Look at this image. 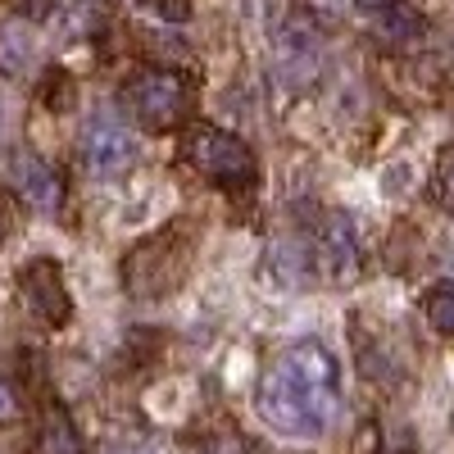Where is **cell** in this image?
I'll return each instance as SVG.
<instances>
[{"instance_id":"1","label":"cell","mask_w":454,"mask_h":454,"mask_svg":"<svg viewBox=\"0 0 454 454\" xmlns=\"http://www.w3.org/2000/svg\"><path fill=\"white\" fill-rule=\"evenodd\" d=\"M254 404H259V419L282 436H295V441L323 436L336 419V404H340L336 355L314 336L286 346L263 368Z\"/></svg>"},{"instance_id":"2","label":"cell","mask_w":454,"mask_h":454,"mask_svg":"<svg viewBox=\"0 0 454 454\" xmlns=\"http://www.w3.org/2000/svg\"><path fill=\"white\" fill-rule=\"evenodd\" d=\"M192 269V223H164L123 254V291L132 300H164L186 282Z\"/></svg>"},{"instance_id":"3","label":"cell","mask_w":454,"mask_h":454,"mask_svg":"<svg viewBox=\"0 0 454 454\" xmlns=\"http://www.w3.org/2000/svg\"><path fill=\"white\" fill-rule=\"evenodd\" d=\"M182 160L200 177H209L214 186H227V192H250L259 182L254 150L237 132H223V128H209V123H196V128L182 132Z\"/></svg>"},{"instance_id":"4","label":"cell","mask_w":454,"mask_h":454,"mask_svg":"<svg viewBox=\"0 0 454 454\" xmlns=\"http://www.w3.org/2000/svg\"><path fill=\"white\" fill-rule=\"evenodd\" d=\"M123 109L150 132H168L192 114V87L173 68H141L123 82Z\"/></svg>"},{"instance_id":"5","label":"cell","mask_w":454,"mask_h":454,"mask_svg":"<svg viewBox=\"0 0 454 454\" xmlns=\"http://www.w3.org/2000/svg\"><path fill=\"white\" fill-rule=\"evenodd\" d=\"M82 164L96 173V177H119L137 164V137L132 128L109 109H96L91 119L82 123Z\"/></svg>"},{"instance_id":"6","label":"cell","mask_w":454,"mask_h":454,"mask_svg":"<svg viewBox=\"0 0 454 454\" xmlns=\"http://www.w3.org/2000/svg\"><path fill=\"white\" fill-rule=\"evenodd\" d=\"M19 300L42 327H68L73 295L64 286V269L55 259H27L19 269Z\"/></svg>"},{"instance_id":"7","label":"cell","mask_w":454,"mask_h":454,"mask_svg":"<svg viewBox=\"0 0 454 454\" xmlns=\"http://www.w3.org/2000/svg\"><path fill=\"white\" fill-rule=\"evenodd\" d=\"M10 186L36 209V214H55L59 200H64V182L59 173L42 160V155H32V150H19V155L10 160Z\"/></svg>"},{"instance_id":"8","label":"cell","mask_w":454,"mask_h":454,"mask_svg":"<svg viewBox=\"0 0 454 454\" xmlns=\"http://www.w3.org/2000/svg\"><path fill=\"white\" fill-rule=\"evenodd\" d=\"M318 259H323V273L332 282H355L359 278V263H364V250H359V232L346 214H332L323 223V237H318Z\"/></svg>"},{"instance_id":"9","label":"cell","mask_w":454,"mask_h":454,"mask_svg":"<svg viewBox=\"0 0 454 454\" xmlns=\"http://www.w3.org/2000/svg\"><path fill=\"white\" fill-rule=\"evenodd\" d=\"M32 454H87L82 432H78V423L68 419V409L51 404V409L42 413V427H36Z\"/></svg>"},{"instance_id":"10","label":"cell","mask_w":454,"mask_h":454,"mask_svg":"<svg viewBox=\"0 0 454 454\" xmlns=\"http://www.w3.org/2000/svg\"><path fill=\"white\" fill-rule=\"evenodd\" d=\"M372 32H377V42H382V46L404 51V46H419V42H423L427 23H423V14H419V10H409V5H400V0H395V5L377 10Z\"/></svg>"},{"instance_id":"11","label":"cell","mask_w":454,"mask_h":454,"mask_svg":"<svg viewBox=\"0 0 454 454\" xmlns=\"http://www.w3.org/2000/svg\"><path fill=\"white\" fill-rule=\"evenodd\" d=\"M423 314H427L432 332L454 336V282H436V286H427V295H423Z\"/></svg>"},{"instance_id":"12","label":"cell","mask_w":454,"mask_h":454,"mask_svg":"<svg viewBox=\"0 0 454 454\" xmlns=\"http://www.w3.org/2000/svg\"><path fill=\"white\" fill-rule=\"evenodd\" d=\"M19 413H23V404H19V391L0 377V427L5 423H19Z\"/></svg>"},{"instance_id":"13","label":"cell","mask_w":454,"mask_h":454,"mask_svg":"<svg viewBox=\"0 0 454 454\" xmlns=\"http://www.w3.org/2000/svg\"><path fill=\"white\" fill-rule=\"evenodd\" d=\"M10 232H14V209H10V196L0 192V246L10 241Z\"/></svg>"},{"instance_id":"14","label":"cell","mask_w":454,"mask_h":454,"mask_svg":"<svg viewBox=\"0 0 454 454\" xmlns=\"http://www.w3.org/2000/svg\"><path fill=\"white\" fill-rule=\"evenodd\" d=\"M160 10H164V19H192V0H160Z\"/></svg>"},{"instance_id":"15","label":"cell","mask_w":454,"mask_h":454,"mask_svg":"<svg viewBox=\"0 0 454 454\" xmlns=\"http://www.w3.org/2000/svg\"><path fill=\"white\" fill-rule=\"evenodd\" d=\"M441 205L454 214V164L445 168V177H441Z\"/></svg>"},{"instance_id":"16","label":"cell","mask_w":454,"mask_h":454,"mask_svg":"<svg viewBox=\"0 0 454 454\" xmlns=\"http://www.w3.org/2000/svg\"><path fill=\"white\" fill-rule=\"evenodd\" d=\"M309 10H318V14H340V0H309Z\"/></svg>"},{"instance_id":"17","label":"cell","mask_w":454,"mask_h":454,"mask_svg":"<svg viewBox=\"0 0 454 454\" xmlns=\"http://www.w3.org/2000/svg\"><path fill=\"white\" fill-rule=\"evenodd\" d=\"M359 5H368V10H387V5H395V0H359Z\"/></svg>"}]
</instances>
